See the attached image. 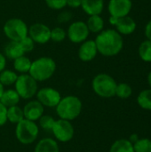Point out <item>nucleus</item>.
I'll return each instance as SVG.
<instances>
[{
    "label": "nucleus",
    "instance_id": "6",
    "mask_svg": "<svg viewBox=\"0 0 151 152\" xmlns=\"http://www.w3.org/2000/svg\"><path fill=\"white\" fill-rule=\"evenodd\" d=\"M4 33L10 41H20L28 35V27L24 20L19 18H12L5 21Z\"/></svg>",
    "mask_w": 151,
    "mask_h": 152
},
{
    "label": "nucleus",
    "instance_id": "14",
    "mask_svg": "<svg viewBox=\"0 0 151 152\" xmlns=\"http://www.w3.org/2000/svg\"><path fill=\"white\" fill-rule=\"evenodd\" d=\"M98 53L94 40H85L81 43L78 49V57L82 61L88 62L93 61Z\"/></svg>",
    "mask_w": 151,
    "mask_h": 152
},
{
    "label": "nucleus",
    "instance_id": "11",
    "mask_svg": "<svg viewBox=\"0 0 151 152\" xmlns=\"http://www.w3.org/2000/svg\"><path fill=\"white\" fill-rule=\"evenodd\" d=\"M28 37L35 44L44 45L51 40V28L44 23H34L28 28Z\"/></svg>",
    "mask_w": 151,
    "mask_h": 152
},
{
    "label": "nucleus",
    "instance_id": "36",
    "mask_svg": "<svg viewBox=\"0 0 151 152\" xmlns=\"http://www.w3.org/2000/svg\"><path fill=\"white\" fill-rule=\"evenodd\" d=\"M6 66V57L4 55V53H0V72L5 69Z\"/></svg>",
    "mask_w": 151,
    "mask_h": 152
},
{
    "label": "nucleus",
    "instance_id": "7",
    "mask_svg": "<svg viewBox=\"0 0 151 152\" xmlns=\"http://www.w3.org/2000/svg\"><path fill=\"white\" fill-rule=\"evenodd\" d=\"M15 91L20 99L29 100L36 96L38 90L37 82L28 74H20L15 82Z\"/></svg>",
    "mask_w": 151,
    "mask_h": 152
},
{
    "label": "nucleus",
    "instance_id": "1",
    "mask_svg": "<svg viewBox=\"0 0 151 152\" xmlns=\"http://www.w3.org/2000/svg\"><path fill=\"white\" fill-rule=\"evenodd\" d=\"M98 53L106 57H112L118 54L124 47V40L116 29H103L98 33L95 38Z\"/></svg>",
    "mask_w": 151,
    "mask_h": 152
},
{
    "label": "nucleus",
    "instance_id": "20",
    "mask_svg": "<svg viewBox=\"0 0 151 152\" xmlns=\"http://www.w3.org/2000/svg\"><path fill=\"white\" fill-rule=\"evenodd\" d=\"M92 33H100L104 28V20L101 15H91L85 22Z\"/></svg>",
    "mask_w": 151,
    "mask_h": 152
},
{
    "label": "nucleus",
    "instance_id": "39",
    "mask_svg": "<svg viewBox=\"0 0 151 152\" xmlns=\"http://www.w3.org/2000/svg\"><path fill=\"white\" fill-rule=\"evenodd\" d=\"M117 20H118V18L114 17V16H110L109 20V23H110L111 25L115 26V25H116V23H117Z\"/></svg>",
    "mask_w": 151,
    "mask_h": 152
},
{
    "label": "nucleus",
    "instance_id": "13",
    "mask_svg": "<svg viewBox=\"0 0 151 152\" xmlns=\"http://www.w3.org/2000/svg\"><path fill=\"white\" fill-rule=\"evenodd\" d=\"M22 110L24 118L36 122L44 115V107L37 100H34L27 102Z\"/></svg>",
    "mask_w": 151,
    "mask_h": 152
},
{
    "label": "nucleus",
    "instance_id": "26",
    "mask_svg": "<svg viewBox=\"0 0 151 152\" xmlns=\"http://www.w3.org/2000/svg\"><path fill=\"white\" fill-rule=\"evenodd\" d=\"M139 55L145 62H151V41L147 39L139 46Z\"/></svg>",
    "mask_w": 151,
    "mask_h": 152
},
{
    "label": "nucleus",
    "instance_id": "27",
    "mask_svg": "<svg viewBox=\"0 0 151 152\" xmlns=\"http://www.w3.org/2000/svg\"><path fill=\"white\" fill-rule=\"evenodd\" d=\"M133 94V89L130 85L126 83H120L117 85L116 95L120 99H128Z\"/></svg>",
    "mask_w": 151,
    "mask_h": 152
},
{
    "label": "nucleus",
    "instance_id": "31",
    "mask_svg": "<svg viewBox=\"0 0 151 152\" xmlns=\"http://www.w3.org/2000/svg\"><path fill=\"white\" fill-rule=\"evenodd\" d=\"M19 42H20V45L25 53L32 52L35 48V42L28 37V35Z\"/></svg>",
    "mask_w": 151,
    "mask_h": 152
},
{
    "label": "nucleus",
    "instance_id": "29",
    "mask_svg": "<svg viewBox=\"0 0 151 152\" xmlns=\"http://www.w3.org/2000/svg\"><path fill=\"white\" fill-rule=\"evenodd\" d=\"M67 37V32L61 27H55L51 29V40L55 43L62 42Z\"/></svg>",
    "mask_w": 151,
    "mask_h": 152
},
{
    "label": "nucleus",
    "instance_id": "32",
    "mask_svg": "<svg viewBox=\"0 0 151 152\" xmlns=\"http://www.w3.org/2000/svg\"><path fill=\"white\" fill-rule=\"evenodd\" d=\"M46 5L53 10H62L67 5V0H45Z\"/></svg>",
    "mask_w": 151,
    "mask_h": 152
},
{
    "label": "nucleus",
    "instance_id": "22",
    "mask_svg": "<svg viewBox=\"0 0 151 152\" xmlns=\"http://www.w3.org/2000/svg\"><path fill=\"white\" fill-rule=\"evenodd\" d=\"M6 118H7V121H9L12 124L16 125L19 122H20L22 119H24L23 110L18 105L9 107L7 108Z\"/></svg>",
    "mask_w": 151,
    "mask_h": 152
},
{
    "label": "nucleus",
    "instance_id": "9",
    "mask_svg": "<svg viewBox=\"0 0 151 152\" xmlns=\"http://www.w3.org/2000/svg\"><path fill=\"white\" fill-rule=\"evenodd\" d=\"M90 31L87 25L83 20H77L72 22L67 31V37L69 41L74 44H81L87 40Z\"/></svg>",
    "mask_w": 151,
    "mask_h": 152
},
{
    "label": "nucleus",
    "instance_id": "10",
    "mask_svg": "<svg viewBox=\"0 0 151 152\" xmlns=\"http://www.w3.org/2000/svg\"><path fill=\"white\" fill-rule=\"evenodd\" d=\"M36 100L44 106L55 108L61 99L60 92L53 87H43L36 92Z\"/></svg>",
    "mask_w": 151,
    "mask_h": 152
},
{
    "label": "nucleus",
    "instance_id": "19",
    "mask_svg": "<svg viewBox=\"0 0 151 152\" xmlns=\"http://www.w3.org/2000/svg\"><path fill=\"white\" fill-rule=\"evenodd\" d=\"M20 97L18 94V93L15 91V89L4 90L0 98L1 103H3L6 108L18 105V103L20 102Z\"/></svg>",
    "mask_w": 151,
    "mask_h": 152
},
{
    "label": "nucleus",
    "instance_id": "21",
    "mask_svg": "<svg viewBox=\"0 0 151 152\" xmlns=\"http://www.w3.org/2000/svg\"><path fill=\"white\" fill-rule=\"evenodd\" d=\"M109 152H134L133 144L128 139H118L110 146Z\"/></svg>",
    "mask_w": 151,
    "mask_h": 152
},
{
    "label": "nucleus",
    "instance_id": "15",
    "mask_svg": "<svg viewBox=\"0 0 151 152\" xmlns=\"http://www.w3.org/2000/svg\"><path fill=\"white\" fill-rule=\"evenodd\" d=\"M136 22L135 20L131 18L130 16H125V17H121L118 18L115 27H116V30L120 34V35H131L133 34L135 29H136Z\"/></svg>",
    "mask_w": 151,
    "mask_h": 152
},
{
    "label": "nucleus",
    "instance_id": "33",
    "mask_svg": "<svg viewBox=\"0 0 151 152\" xmlns=\"http://www.w3.org/2000/svg\"><path fill=\"white\" fill-rule=\"evenodd\" d=\"M73 18L72 12L69 11H62L61 12H60L57 16V20L60 23H67L69 21L71 20V19Z\"/></svg>",
    "mask_w": 151,
    "mask_h": 152
},
{
    "label": "nucleus",
    "instance_id": "18",
    "mask_svg": "<svg viewBox=\"0 0 151 152\" xmlns=\"http://www.w3.org/2000/svg\"><path fill=\"white\" fill-rule=\"evenodd\" d=\"M34 152H60V148L56 140L44 138L36 143Z\"/></svg>",
    "mask_w": 151,
    "mask_h": 152
},
{
    "label": "nucleus",
    "instance_id": "25",
    "mask_svg": "<svg viewBox=\"0 0 151 152\" xmlns=\"http://www.w3.org/2000/svg\"><path fill=\"white\" fill-rule=\"evenodd\" d=\"M17 78H18V75L13 70L4 69L3 71L0 72V82L4 86L14 85Z\"/></svg>",
    "mask_w": 151,
    "mask_h": 152
},
{
    "label": "nucleus",
    "instance_id": "23",
    "mask_svg": "<svg viewBox=\"0 0 151 152\" xmlns=\"http://www.w3.org/2000/svg\"><path fill=\"white\" fill-rule=\"evenodd\" d=\"M32 61L26 57L25 55H22L13 61V69L16 72L20 74H27L28 73L30 67H31Z\"/></svg>",
    "mask_w": 151,
    "mask_h": 152
},
{
    "label": "nucleus",
    "instance_id": "38",
    "mask_svg": "<svg viewBox=\"0 0 151 152\" xmlns=\"http://www.w3.org/2000/svg\"><path fill=\"white\" fill-rule=\"evenodd\" d=\"M139 139H140V137L138 136V134H131V135H130V137H129V139H128V140H129V141L133 144V143H135Z\"/></svg>",
    "mask_w": 151,
    "mask_h": 152
},
{
    "label": "nucleus",
    "instance_id": "17",
    "mask_svg": "<svg viewBox=\"0 0 151 152\" xmlns=\"http://www.w3.org/2000/svg\"><path fill=\"white\" fill-rule=\"evenodd\" d=\"M24 54L25 53L23 52L20 42L17 41H9L4 48V55L9 60L14 61Z\"/></svg>",
    "mask_w": 151,
    "mask_h": 152
},
{
    "label": "nucleus",
    "instance_id": "4",
    "mask_svg": "<svg viewBox=\"0 0 151 152\" xmlns=\"http://www.w3.org/2000/svg\"><path fill=\"white\" fill-rule=\"evenodd\" d=\"M117 83L116 80L106 73L96 75L92 81L93 92L101 98H112L116 95Z\"/></svg>",
    "mask_w": 151,
    "mask_h": 152
},
{
    "label": "nucleus",
    "instance_id": "34",
    "mask_svg": "<svg viewBox=\"0 0 151 152\" xmlns=\"http://www.w3.org/2000/svg\"><path fill=\"white\" fill-rule=\"evenodd\" d=\"M6 111H7V108L0 102V127L4 126L7 122Z\"/></svg>",
    "mask_w": 151,
    "mask_h": 152
},
{
    "label": "nucleus",
    "instance_id": "3",
    "mask_svg": "<svg viewBox=\"0 0 151 152\" xmlns=\"http://www.w3.org/2000/svg\"><path fill=\"white\" fill-rule=\"evenodd\" d=\"M56 67V62L51 57H40L32 61L28 74L36 82L46 81L53 76Z\"/></svg>",
    "mask_w": 151,
    "mask_h": 152
},
{
    "label": "nucleus",
    "instance_id": "40",
    "mask_svg": "<svg viewBox=\"0 0 151 152\" xmlns=\"http://www.w3.org/2000/svg\"><path fill=\"white\" fill-rule=\"evenodd\" d=\"M4 86L1 84V82H0V98H1V96H2V94H3V93H4Z\"/></svg>",
    "mask_w": 151,
    "mask_h": 152
},
{
    "label": "nucleus",
    "instance_id": "16",
    "mask_svg": "<svg viewBox=\"0 0 151 152\" xmlns=\"http://www.w3.org/2000/svg\"><path fill=\"white\" fill-rule=\"evenodd\" d=\"M83 11L88 15H100L104 9V0H81Z\"/></svg>",
    "mask_w": 151,
    "mask_h": 152
},
{
    "label": "nucleus",
    "instance_id": "35",
    "mask_svg": "<svg viewBox=\"0 0 151 152\" xmlns=\"http://www.w3.org/2000/svg\"><path fill=\"white\" fill-rule=\"evenodd\" d=\"M67 5L70 8L77 9L81 6V0H67Z\"/></svg>",
    "mask_w": 151,
    "mask_h": 152
},
{
    "label": "nucleus",
    "instance_id": "5",
    "mask_svg": "<svg viewBox=\"0 0 151 152\" xmlns=\"http://www.w3.org/2000/svg\"><path fill=\"white\" fill-rule=\"evenodd\" d=\"M39 134V127L34 121L22 119L16 124L15 136L19 142L24 145L32 144L37 139Z\"/></svg>",
    "mask_w": 151,
    "mask_h": 152
},
{
    "label": "nucleus",
    "instance_id": "12",
    "mask_svg": "<svg viewBox=\"0 0 151 152\" xmlns=\"http://www.w3.org/2000/svg\"><path fill=\"white\" fill-rule=\"evenodd\" d=\"M133 8L132 0H109L108 10L110 16L121 18L127 16Z\"/></svg>",
    "mask_w": 151,
    "mask_h": 152
},
{
    "label": "nucleus",
    "instance_id": "30",
    "mask_svg": "<svg viewBox=\"0 0 151 152\" xmlns=\"http://www.w3.org/2000/svg\"><path fill=\"white\" fill-rule=\"evenodd\" d=\"M39 126L44 131H52L55 119L49 115H43L39 119Z\"/></svg>",
    "mask_w": 151,
    "mask_h": 152
},
{
    "label": "nucleus",
    "instance_id": "28",
    "mask_svg": "<svg viewBox=\"0 0 151 152\" xmlns=\"http://www.w3.org/2000/svg\"><path fill=\"white\" fill-rule=\"evenodd\" d=\"M134 152H151V140L149 138H140L133 143Z\"/></svg>",
    "mask_w": 151,
    "mask_h": 152
},
{
    "label": "nucleus",
    "instance_id": "8",
    "mask_svg": "<svg viewBox=\"0 0 151 152\" xmlns=\"http://www.w3.org/2000/svg\"><path fill=\"white\" fill-rule=\"evenodd\" d=\"M52 133L56 141L61 142H68L74 137L75 129L71 121L59 118L55 120L52 128Z\"/></svg>",
    "mask_w": 151,
    "mask_h": 152
},
{
    "label": "nucleus",
    "instance_id": "24",
    "mask_svg": "<svg viewBox=\"0 0 151 152\" xmlns=\"http://www.w3.org/2000/svg\"><path fill=\"white\" fill-rule=\"evenodd\" d=\"M138 105L146 110H151V88L142 91L137 97Z\"/></svg>",
    "mask_w": 151,
    "mask_h": 152
},
{
    "label": "nucleus",
    "instance_id": "37",
    "mask_svg": "<svg viewBox=\"0 0 151 152\" xmlns=\"http://www.w3.org/2000/svg\"><path fill=\"white\" fill-rule=\"evenodd\" d=\"M145 36L147 39L151 41V20L148 22V24L145 27Z\"/></svg>",
    "mask_w": 151,
    "mask_h": 152
},
{
    "label": "nucleus",
    "instance_id": "41",
    "mask_svg": "<svg viewBox=\"0 0 151 152\" xmlns=\"http://www.w3.org/2000/svg\"><path fill=\"white\" fill-rule=\"evenodd\" d=\"M148 83H149V85H150V86L151 88V71L148 75Z\"/></svg>",
    "mask_w": 151,
    "mask_h": 152
},
{
    "label": "nucleus",
    "instance_id": "2",
    "mask_svg": "<svg viewBox=\"0 0 151 152\" xmlns=\"http://www.w3.org/2000/svg\"><path fill=\"white\" fill-rule=\"evenodd\" d=\"M55 109L56 113L60 118L73 121L81 114L83 104L77 96L67 95L63 98L61 97Z\"/></svg>",
    "mask_w": 151,
    "mask_h": 152
}]
</instances>
